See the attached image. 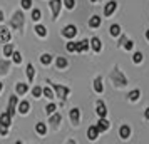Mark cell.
Segmentation results:
<instances>
[{
    "label": "cell",
    "mask_w": 149,
    "mask_h": 144,
    "mask_svg": "<svg viewBox=\"0 0 149 144\" xmlns=\"http://www.w3.org/2000/svg\"><path fill=\"white\" fill-rule=\"evenodd\" d=\"M52 87H54V90L57 92V96L61 97V99H65V96L69 94V87H64V86H57V84H52Z\"/></svg>",
    "instance_id": "obj_1"
},
{
    "label": "cell",
    "mask_w": 149,
    "mask_h": 144,
    "mask_svg": "<svg viewBox=\"0 0 149 144\" xmlns=\"http://www.w3.org/2000/svg\"><path fill=\"white\" fill-rule=\"evenodd\" d=\"M75 34H77V29L74 25H67V27H64V30H62V35L67 37V39H72Z\"/></svg>",
    "instance_id": "obj_2"
},
{
    "label": "cell",
    "mask_w": 149,
    "mask_h": 144,
    "mask_svg": "<svg viewBox=\"0 0 149 144\" xmlns=\"http://www.w3.org/2000/svg\"><path fill=\"white\" fill-rule=\"evenodd\" d=\"M22 24H24V15H22L20 12H17V14L14 15V19H12V25H14L15 29H20Z\"/></svg>",
    "instance_id": "obj_3"
},
{
    "label": "cell",
    "mask_w": 149,
    "mask_h": 144,
    "mask_svg": "<svg viewBox=\"0 0 149 144\" xmlns=\"http://www.w3.org/2000/svg\"><path fill=\"white\" fill-rule=\"evenodd\" d=\"M97 136H99V127H97V126H91L89 131H87V137L91 139V141H95Z\"/></svg>",
    "instance_id": "obj_4"
},
{
    "label": "cell",
    "mask_w": 149,
    "mask_h": 144,
    "mask_svg": "<svg viewBox=\"0 0 149 144\" xmlns=\"http://www.w3.org/2000/svg\"><path fill=\"white\" fill-rule=\"evenodd\" d=\"M61 2H62V0H52V2H50V8H52L54 17H57L59 12H61Z\"/></svg>",
    "instance_id": "obj_5"
},
{
    "label": "cell",
    "mask_w": 149,
    "mask_h": 144,
    "mask_svg": "<svg viewBox=\"0 0 149 144\" xmlns=\"http://www.w3.org/2000/svg\"><path fill=\"white\" fill-rule=\"evenodd\" d=\"M89 49V40H82V42H75V52H84Z\"/></svg>",
    "instance_id": "obj_6"
},
{
    "label": "cell",
    "mask_w": 149,
    "mask_h": 144,
    "mask_svg": "<svg viewBox=\"0 0 149 144\" xmlns=\"http://www.w3.org/2000/svg\"><path fill=\"white\" fill-rule=\"evenodd\" d=\"M15 106H17V97L12 96L10 97V102H8V109H7V112L10 114V116H14L15 114Z\"/></svg>",
    "instance_id": "obj_7"
},
{
    "label": "cell",
    "mask_w": 149,
    "mask_h": 144,
    "mask_svg": "<svg viewBox=\"0 0 149 144\" xmlns=\"http://www.w3.org/2000/svg\"><path fill=\"white\" fill-rule=\"evenodd\" d=\"M95 112H97L101 117H106L107 109H106V106H104V102H102V101H97V111H95Z\"/></svg>",
    "instance_id": "obj_8"
},
{
    "label": "cell",
    "mask_w": 149,
    "mask_h": 144,
    "mask_svg": "<svg viewBox=\"0 0 149 144\" xmlns=\"http://www.w3.org/2000/svg\"><path fill=\"white\" fill-rule=\"evenodd\" d=\"M116 5H117V3H116L114 0H112V2H109L107 5L104 7V14L107 15V17H109V15H112V12L116 10Z\"/></svg>",
    "instance_id": "obj_9"
},
{
    "label": "cell",
    "mask_w": 149,
    "mask_h": 144,
    "mask_svg": "<svg viewBox=\"0 0 149 144\" xmlns=\"http://www.w3.org/2000/svg\"><path fill=\"white\" fill-rule=\"evenodd\" d=\"M95 126L99 127V131H107L109 129V121H106V117H101L99 122L95 124Z\"/></svg>",
    "instance_id": "obj_10"
},
{
    "label": "cell",
    "mask_w": 149,
    "mask_h": 144,
    "mask_svg": "<svg viewBox=\"0 0 149 144\" xmlns=\"http://www.w3.org/2000/svg\"><path fill=\"white\" fill-rule=\"evenodd\" d=\"M101 25V17H97V15H94V17H91V20H89V27H99Z\"/></svg>",
    "instance_id": "obj_11"
},
{
    "label": "cell",
    "mask_w": 149,
    "mask_h": 144,
    "mask_svg": "<svg viewBox=\"0 0 149 144\" xmlns=\"http://www.w3.org/2000/svg\"><path fill=\"white\" fill-rule=\"evenodd\" d=\"M29 111H30V104H29L27 101L20 102V106H19V112H20V114H27Z\"/></svg>",
    "instance_id": "obj_12"
},
{
    "label": "cell",
    "mask_w": 149,
    "mask_h": 144,
    "mask_svg": "<svg viewBox=\"0 0 149 144\" xmlns=\"http://www.w3.org/2000/svg\"><path fill=\"white\" fill-rule=\"evenodd\" d=\"M89 44H91V47L94 49L95 52H99V50H101V40H99L97 37H94V39H92V40L89 42Z\"/></svg>",
    "instance_id": "obj_13"
},
{
    "label": "cell",
    "mask_w": 149,
    "mask_h": 144,
    "mask_svg": "<svg viewBox=\"0 0 149 144\" xmlns=\"http://www.w3.org/2000/svg\"><path fill=\"white\" fill-rule=\"evenodd\" d=\"M10 119H12V116H10L8 112H3V114L0 116V122L5 124V126H10Z\"/></svg>",
    "instance_id": "obj_14"
},
{
    "label": "cell",
    "mask_w": 149,
    "mask_h": 144,
    "mask_svg": "<svg viewBox=\"0 0 149 144\" xmlns=\"http://www.w3.org/2000/svg\"><path fill=\"white\" fill-rule=\"evenodd\" d=\"M25 74H27L29 81H34V74H35V70H34V65H32V64H29V65H27V69H25Z\"/></svg>",
    "instance_id": "obj_15"
},
{
    "label": "cell",
    "mask_w": 149,
    "mask_h": 144,
    "mask_svg": "<svg viewBox=\"0 0 149 144\" xmlns=\"http://www.w3.org/2000/svg\"><path fill=\"white\" fill-rule=\"evenodd\" d=\"M119 134H121V137H122V139H127V137H129V134H131V129H129L127 126H122L121 129H119Z\"/></svg>",
    "instance_id": "obj_16"
},
{
    "label": "cell",
    "mask_w": 149,
    "mask_h": 144,
    "mask_svg": "<svg viewBox=\"0 0 149 144\" xmlns=\"http://www.w3.org/2000/svg\"><path fill=\"white\" fill-rule=\"evenodd\" d=\"M70 119H72V124H79V109L70 111Z\"/></svg>",
    "instance_id": "obj_17"
},
{
    "label": "cell",
    "mask_w": 149,
    "mask_h": 144,
    "mask_svg": "<svg viewBox=\"0 0 149 144\" xmlns=\"http://www.w3.org/2000/svg\"><path fill=\"white\" fill-rule=\"evenodd\" d=\"M35 131L40 134V136H44L45 132H47V127H45V124H42V122H39L37 126H35Z\"/></svg>",
    "instance_id": "obj_18"
},
{
    "label": "cell",
    "mask_w": 149,
    "mask_h": 144,
    "mask_svg": "<svg viewBox=\"0 0 149 144\" xmlns=\"http://www.w3.org/2000/svg\"><path fill=\"white\" fill-rule=\"evenodd\" d=\"M0 40H3V42H8V40H10V34H8V30L2 29V32H0Z\"/></svg>",
    "instance_id": "obj_19"
},
{
    "label": "cell",
    "mask_w": 149,
    "mask_h": 144,
    "mask_svg": "<svg viewBox=\"0 0 149 144\" xmlns=\"http://www.w3.org/2000/svg\"><path fill=\"white\" fill-rule=\"evenodd\" d=\"M35 32H37V35H40V37H45V35H47V30H45L44 25H37V27H35Z\"/></svg>",
    "instance_id": "obj_20"
},
{
    "label": "cell",
    "mask_w": 149,
    "mask_h": 144,
    "mask_svg": "<svg viewBox=\"0 0 149 144\" xmlns=\"http://www.w3.org/2000/svg\"><path fill=\"white\" fill-rule=\"evenodd\" d=\"M94 89L97 90V92H102V79L101 77H97L94 81Z\"/></svg>",
    "instance_id": "obj_21"
},
{
    "label": "cell",
    "mask_w": 149,
    "mask_h": 144,
    "mask_svg": "<svg viewBox=\"0 0 149 144\" xmlns=\"http://www.w3.org/2000/svg\"><path fill=\"white\" fill-rule=\"evenodd\" d=\"M109 30H111V35H119V34H121V27H119L117 24L111 25V29H109Z\"/></svg>",
    "instance_id": "obj_22"
},
{
    "label": "cell",
    "mask_w": 149,
    "mask_h": 144,
    "mask_svg": "<svg viewBox=\"0 0 149 144\" xmlns=\"http://www.w3.org/2000/svg\"><path fill=\"white\" fill-rule=\"evenodd\" d=\"M27 89H29L27 84H17V92H19V94H25Z\"/></svg>",
    "instance_id": "obj_23"
},
{
    "label": "cell",
    "mask_w": 149,
    "mask_h": 144,
    "mask_svg": "<svg viewBox=\"0 0 149 144\" xmlns=\"http://www.w3.org/2000/svg\"><path fill=\"white\" fill-rule=\"evenodd\" d=\"M40 62H42V64H50V62H52V55L42 54V55H40Z\"/></svg>",
    "instance_id": "obj_24"
},
{
    "label": "cell",
    "mask_w": 149,
    "mask_h": 144,
    "mask_svg": "<svg viewBox=\"0 0 149 144\" xmlns=\"http://www.w3.org/2000/svg\"><path fill=\"white\" fill-rule=\"evenodd\" d=\"M57 67H59V69L67 67V59H64V57H59V59H57Z\"/></svg>",
    "instance_id": "obj_25"
},
{
    "label": "cell",
    "mask_w": 149,
    "mask_h": 144,
    "mask_svg": "<svg viewBox=\"0 0 149 144\" xmlns=\"http://www.w3.org/2000/svg\"><path fill=\"white\" fill-rule=\"evenodd\" d=\"M61 114H54V116H50V124H54V126H57V124L61 122Z\"/></svg>",
    "instance_id": "obj_26"
},
{
    "label": "cell",
    "mask_w": 149,
    "mask_h": 144,
    "mask_svg": "<svg viewBox=\"0 0 149 144\" xmlns=\"http://www.w3.org/2000/svg\"><path fill=\"white\" fill-rule=\"evenodd\" d=\"M42 92H44V96L47 97V99H52V97H54V92H52V89H50V87H45Z\"/></svg>",
    "instance_id": "obj_27"
},
{
    "label": "cell",
    "mask_w": 149,
    "mask_h": 144,
    "mask_svg": "<svg viewBox=\"0 0 149 144\" xmlns=\"http://www.w3.org/2000/svg\"><path fill=\"white\" fill-rule=\"evenodd\" d=\"M139 94H141V92H139L137 89L132 90V92L129 94V99H131V101H137V99H139Z\"/></svg>",
    "instance_id": "obj_28"
},
{
    "label": "cell",
    "mask_w": 149,
    "mask_h": 144,
    "mask_svg": "<svg viewBox=\"0 0 149 144\" xmlns=\"http://www.w3.org/2000/svg\"><path fill=\"white\" fill-rule=\"evenodd\" d=\"M12 59H14V62H15V64H20V61H22V55L19 54V52H12Z\"/></svg>",
    "instance_id": "obj_29"
},
{
    "label": "cell",
    "mask_w": 149,
    "mask_h": 144,
    "mask_svg": "<svg viewBox=\"0 0 149 144\" xmlns=\"http://www.w3.org/2000/svg\"><path fill=\"white\" fill-rule=\"evenodd\" d=\"M32 94H34V97H40L42 96V87H39V86L34 87V89H32Z\"/></svg>",
    "instance_id": "obj_30"
},
{
    "label": "cell",
    "mask_w": 149,
    "mask_h": 144,
    "mask_svg": "<svg viewBox=\"0 0 149 144\" xmlns=\"http://www.w3.org/2000/svg\"><path fill=\"white\" fill-rule=\"evenodd\" d=\"M12 52H14V47H12L10 44H8V45H5V49H3V54L8 57V55H12Z\"/></svg>",
    "instance_id": "obj_31"
},
{
    "label": "cell",
    "mask_w": 149,
    "mask_h": 144,
    "mask_svg": "<svg viewBox=\"0 0 149 144\" xmlns=\"http://www.w3.org/2000/svg\"><path fill=\"white\" fill-rule=\"evenodd\" d=\"M7 132H8V126H5V124L0 122V134H2V136H5Z\"/></svg>",
    "instance_id": "obj_32"
},
{
    "label": "cell",
    "mask_w": 149,
    "mask_h": 144,
    "mask_svg": "<svg viewBox=\"0 0 149 144\" xmlns=\"http://www.w3.org/2000/svg\"><path fill=\"white\" fill-rule=\"evenodd\" d=\"M55 104H49L47 107H45V112H47V114H52V112H55Z\"/></svg>",
    "instance_id": "obj_33"
},
{
    "label": "cell",
    "mask_w": 149,
    "mask_h": 144,
    "mask_svg": "<svg viewBox=\"0 0 149 144\" xmlns=\"http://www.w3.org/2000/svg\"><path fill=\"white\" fill-rule=\"evenodd\" d=\"M132 61H134L136 64H137V62H141L142 61V54H141V52H136V54L132 55Z\"/></svg>",
    "instance_id": "obj_34"
},
{
    "label": "cell",
    "mask_w": 149,
    "mask_h": 144,
    "mask_svg": "<svg viewBox=\"0 0 149 144\" xmlns=\"http://www.w3.org/2000/svg\"><path fill=\"white\" fill-rule=\"evenodd\" d=\"M65 49H67L69 52H75V42H69L67 45H65Z\"/></svg>",
    "instance_id": "obj_35"
},
{
    "label": "cell",
    "mask_w": 149,
    "mask_h": 144,
    "mask_svg": "<svg viewBox=\"0 0 149 144\" xmlns=\"http://www.w3.org/2000/svg\"><path fill=\"white\" fill-rule=\"evenodd\" d=\"M64 5H65V7L69 8V10H70V8H74V0H64Z\"/></svg>",
    "instance_id": "obj_36"
},
{
    "label": "cell",
    "mask_w": 149,
    "mask_h": 144,
    "mask_svg": "<svg viewBox=\"0 0 149 144\" xmlns=\"http://www.w3.org/2000/svg\"><path fill=\"white\" fill-rule=\"evenodd\" d=\"M39 19H40V10L35 8L34 12H32V20H39Z\"/></svg>",
    "instance_id": "obj_37"
},
{
    "label": "cell",
    "mask_w": 149,
    "mask_h": 144,
    "mask_svg": "<svg viewBox=\"0 0 149 144\" xmlns=\"http://www.w3.org/2000/svg\"><path fill=\"white\" fill-rule=\"evenodd\" d=\"M22 7L24 8H30L32 7V0H22Z\"/></svg>",
    "instance_id": "obj_38"
},
{
    "label": "cell",
    "mask_w": 149,
    "mask_h": 144,
    "mask_svg": "<svg viewBox=\"0 0 149 144\" xmlns=\"http://www.w3.org/2000/svg\"><path fill=\"white\" fill-rule=\"evenodd\" d=\"M132 44H134V42L126 40V44H124V49H127V50H131V49H132Z\"/></svg>",
    "instance_id": "obj_39"
},
{
    "label": "cell",
    "mask_w": 149,
    "mask_h": 144,
    "mask_svg": "<svg viewBox=\"0 0 149 144\" xmlns=\"http://www.w3.org/2000/svg\"><path fill=\"white\" fill-rule=\"evenodd\" d=\"M5 69H7V62H0V74L5 72Z\"/></svg>",
    "instance_id": "obj_40"
},
{
    "label": "cell",
    "mask_w": 149,
    "mask_h": 144,
    "mask_svg": "<svg viewBox=\"0 0 149 144\" xmlns=\"http://www.w3.org/2000/svg\"><path fill=\"white\" fill-rule=\"evenodd\" d=\"M126 40H127V39H126V35H122L121 39H119V44H121V45H124V44H126Z\"/></svg>",
    "instance_id": "obj_41"
},
{
    "label": "cell",
    "mask_w": 149,
    "mask_h": 144,
    "mask_svg": "<svg viewBox=\"0 0 149 144\" xmlns=\"http://www.w3.org/2000/svg\"><path fill=\"white\" fill-rule=\"evenodd\" d=\"M144 116H146V119H149V107L146 109V112H144Z\"/></svg>",
    "instance_id": "obj_42"
},
{
    "label": "cell",
    "mask_w": 149,
    "mask_h": 144,
    "mask_svg": "<svg viewBox=\"0 0 149 144\" xmlns=\"http://www.w3.org/2000/svg\"><path fill=\"white\" fill-rule=\"evenodd\" d=\"M3 20V14H2V12H0V22Z\"/></svg>",
    "instance_id": "obj_43"
},
{
    "label": "cell",
    "mask_w": 149,
    "mask_h": 144,
    "mask_svg": "<svg viewBox=\"0 0 149 144\" xmlns=\"http://www.w3.org/2000/svg\"><path fill=\"white\" fill-rule=\"evenodd\" d=\"M146 37H148V40H149V30H148V32H146Z\"/></svg>",
    "instance_id": "obj_44"
},
{
    "label": "cell",
    "mask_w": 149,
    "mask_h": 144,
    "mask_svg": "<svg viewBox=\"0 0 149 144\" xmlns=\"http://www.w3.org/2000/svg\"><path fill=\"white\" fill-rule=\"evenodd\" d=\"M0 90H2V82H0Z\"/></svg>",
    "instance_id": "obj_45"
},
{
    "label": "cell",
    "mask_w": 149,
    "mask_h": 144,
    "mask_svg": "<svg viewBox=\"0 0 149 144\" xmlns=\"http://www.w3.org/2000/svg\"><path fill=\"white\" fill-rule=\"evenodd\" d=\"M91 2H97V0H91Z\"/></svg>",
    "instance_id": "obj_46"
}]
</instances>
